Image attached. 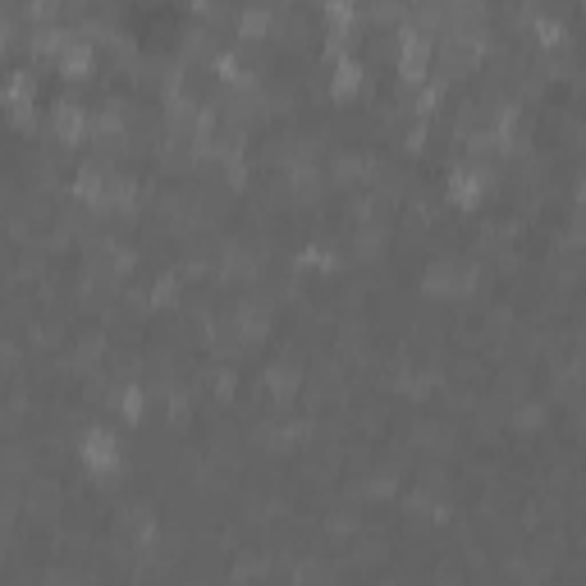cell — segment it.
<instances>
[{
    "label": "cell",
    "instance_id": "obj_18",
    "mask_svg": "<svg viewBox=\"0 0 586 586\" xmlns=\"http://www.w3.org/2000/svg\"><path fill=\"white\" fill-rule=\"evenodd\" d=\"M568 248H586V207H577L573 225H568Z\"/></svg>",
    "mask_w": 586,
    "mask_h": 586
},
{
    "label": "cell",
    "instance_id": "obj_17",
    "mask_svg": "<svg viewBox=\"0 0 586 586\" xmlns=\"http://www.w3.org/2000/svg\"><path fill=\"white\" fill-rule=\"evenodd\" d=\"M371 19L376 23H403V0H376V5H371Z\"/></svg>",
    "mask_w": 586,
    "mask_h": 586
},
{
    "label": "cell",
    "instance_id": "obj_11",
    "mask_svg": "<svg viewBox=\"0 0 586 586\" xmlns=\"http://www.w3.org/2000/svg\"><path fill=\"white\" fill-rule=\"evenodd\" d=\"M55 60H60V74H65V78H87V74H92V42L74 33Z\"/></svg>",
    "mask_w": 586,
    "mask_h": 586
},
{
    "label": "cell",
    "instance_id": "obj_21",
    "mask_svg": "<svg viewBox=\"0 0 586 586\" xmlns=\"http://www.w3.org/2000/svg\"><path fill=\"white\" fill-rule=\"evenodd\" d=\"M577 207H586V170L577 174Z\"/></svg>",
    "mask_w": 586,
    "mask_h": 586
},
{
    "label": "cell",
    "instance_id": "obj_15",
    "mask_svg": "<svg viewBox=\"0 0 586 586\" xmlns=\"http://www.w3.org/2000/svg\"><path fill=\"white\" fill-rule=\"evenodd\" d=\"M399 486H403V477L394 472V467H380V472H371L367 477V500H390V495H399Z\"/></svg>",
    "mask_w": 586,
    "mask_h": 586
},
{
    "label": "cell",
    "instance_id": "obj_19",
    "mask_svg": "<svg viewBox=\"0 0 586 586\" xmlns=\"http://www.w3.org/2000/svg\"><path fill=\"white\" fill-rule=\"evenodd\" d=\"M211 390H216V399H229V394H234V371H216V376H211Z\"/></svg>",
    "mask_w": 586,
    "mask_h": 586
},
{
    "label": "cell",
    "instance_id": "obj_3",
    "mask_svg": "<svg viewBox=\"0 0 586 586\" xmlns=\"http://www.w3.org/2000/svg\"><path fill=\"white\" fill-rule=\"evenodd\" d=\"M435 65V42L431 33H422V28H399V78L408 87H422L426 74H431Z\"/></svg>",
    "mask_w": 586,
    "mask_h": 586
},
{
    "label": "cell",
    "instance_id": "obj_6",
    "mask_svg": "<svg viewBox=\"0 0 586 586\" xmlns=\"http://www.w3.org/2000/svg\"><path fill=\"white\" fill-rule=\"evenodd\" d=\"M51 133L60 147H78L83 138H92V115H87L78 101H60L51 110Z\"/></svg>",
    "mask_w": 586,
    "mask_h": 586
},
{
    "label": "cell",
    "instance_id": "obj_14",
    "mask_svg": "<svg viewBox=\"0 0 586 586\" xmlns=\"http://www.w3.org/2000/svg\"><path fill=\"white\" fill-rule=\"evenodd\" d=\"M271 28H275V19H271V10H257V5H252V10H243L239 14V37L243 42H266V37H271Z\"/></svg>",
    "mask_w": 586,
    "mask_h": 586
},
{
    "label": "cell",
    "instance_id": "obj_9",
    "mask_svg": "<svg viewBox=\"0 0 586 586\" xmlns=\"http://www.w3.org/2000/svg\"><path fill=\"white\" fill-rule=\"evenodd\" d=\"M110 408L124 417V426H142L147 422V385H138V380L120 385V390L110 394Z\"/></svg>",
    "mask_w": 586,
    "mask_h": 586
},
{
    "label": "cell",
    "instance_id": "obj_20",
    "mask_svg": "<svg viewBox=\"0 0 586 586\" xmlns=\"http://www.w3.org/2000/svg\"><path fill=\"white\" fill-rule=\"evenodd\" d=\"M573 422H577V431H586V390L577 394V403H573Z\"/></svg>",
    "mask_w": 586,
    "mask_h": 586
},
{
    "label": "cell",
    "instance_id": "obj_16",
    "mask_svg": "<svg viewBox=\"0 0 586 586\" xmlns=\"http://www.w3.org/2000/svg\"><path fill=\"white\" fill-rule=\"evenodd\" d=\"M174 303H179V275H161L152 298H147V307H174Z\"/></svg>",
    "mask_w": 586,
    "mask_h": 586
},
{
    "label": "cell",
    "instance_id": "obj_7",
    "mask_svg": "<svg viewBox=\"0 0 586 586\" xmlns=\"http://www.w3.org/2000/svg\"><path fill=\"white\" fill-rule=\"evenodd\" d=\"M362 87H367V69H362V60L339 55L335 69H330V97H335V101H353Z\"/></svg>",
    "mask_w": 586,
    "mask_h": 586
},
{
    "label": "cell",
    "instance_id": "obj_12",
    "mask_svg": "<svg viewBox=\"0 0 586 586\" xmlns=\"http://www.w3.org/2000/svg\"><path fill=\"white\" fill-rule=\"evenodd\" d=\"M385 243H390V229L380 225V220H362L358 239H353V257H358V261H380Z\"/></svg>",
    "mask_w": 586,
    "mask_h": 586
},
{
    "label": "cell",
    "instance_id": "obj_1",
    "mask_svg": "<svg viewBox=\"0 0 586 586\" xmlns=\"http://www.w3.org/2000/svg\"><path fill=\"white\" fill-rule=\"evenodd\" d=\"M481 284V266L463 257H435L422 275L426 298H472Z\"/></svg>",
    "mask_w": 586,
    "mask_h": 586
},
{
    "label": "cell",
    "instance_id": "obj_4",
    "mask_svg": "<svg viewBox=\"0 0 586 586\" xmlns=\"http://www.w3.org/2000/svg\"><path fill=\"white\" fill-rule=\"evenodd\" d=\"M490 188H495V170H490L486 161H472V165H458L454 174H449V202H454L458 211H477L481 202L490 197Z\"/></svg>",
    "mask_w": 586,
    "mask_h": 586
},
{
    "label": "cell",
    "instance_id": "obj_8",
    "mask_svg": "<svg viewBox=\"0 0 586 586\" xmlns=\"http://www.w3.org/2000/svg\"><path fill=\"white\" fill-rule=\"evenodd\" d=\"M261 385H266V394H271L275 403H293V399H298V390H303V367L275 362V367H266Z\"/></svg>",
    "mask_w": 586,
    "mask_h": 586
},
{
    "label": "cell",
    "instance_id": "obj_10",
    "mask_svg": "<svg viewBox=\"0 0 586 586\" xmlns=\"http://www.w3.org/2000/svg\"><path fill=\"white\" fill-rule=\"evenodd\" d=\"M509 426H513L518 435L545 431V426H550V403H541V399H518V403H513V413H509Z\"/></svg>",
    "mask_w": 586,
    "mask_h": 586
},
{
    "label": "cell",
    "instance_id": "obj_2",
    "mask_svg": "<svg viewBox=\"0 0 586 586\" xmlns=\"http://www.w3.org/2000/svg\"><path fill=\"white\" fill-rule=\"evenodd\" d=\"M124 463L120 454V435L106 431V426H87L83 440H78V467L92 472V477H115Z\"/></svg>",
    "mask_w": 586,
    "mask_h": 586
},
{
    "label": "cell",
    "instance_id": "obj_5",
    "mask_svg": "<svg viewBox=\"0 0 586 586\" xmlns=\"http://www.w3.org/2000/svg\"><path fill=\"white\" fill-rule=\"evenodd\" d=\"M271 321H275V312H271L266 298H243L229 326H234V339H239V344L252 348V344H261V339L271 335Z\"/></svg>",
    "mask_w": 586,
    "mask_h": 586
},
{
    "label": "cell",
    "instance_id": "obj_13",
    "mask_svg": "<svg viewBox=\"0 0 586 586\" xmlns=\"http://www.w3.org/2000/svg\"><path fill=\"white\" fill-rule=\"evenodd\" d=\"M532 33H536V46H541L545 55H550V51H564V46H568V28H564V19H550V14H536Z\"/></svg>",
    "mask_w": 586,
    "mask_h": 586
}]
</instances>
